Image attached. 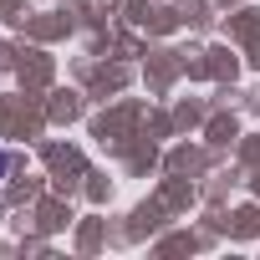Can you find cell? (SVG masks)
Here are the masks:
<instances>
[{
  "mask_svg": "<svg viewBox=\"0 0 260 260\" xmlns=\"http://www.w3.org/2000/svg\"><path fill=\"white\" fill-rule=\"evenodd\" d=\"M0 179H6V153H0Z\"/></svg>",
  "mask_w": 260,
  "mask_h": 260,
  "instance_id": "cell-1",
  "label": "cell"
}]
</instances>
